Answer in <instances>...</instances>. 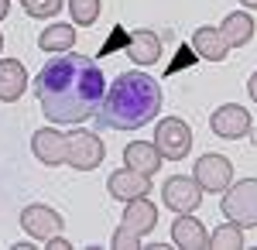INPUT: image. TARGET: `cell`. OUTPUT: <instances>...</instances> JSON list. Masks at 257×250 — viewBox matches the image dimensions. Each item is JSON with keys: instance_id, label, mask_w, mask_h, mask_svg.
<instances>
[{"instance_id": "2", "label": "cell", "mask_w": 257, "mask_h": 250, "mask_svg": "<svg viewBox=\"0 0 257 250\" xmlns=\"http://www.w3.org/2000/svg\"><path fill=\"white\" fill-rule=\"evenodd\" d=\"M161 110V86L141 69H131L113 79V86L103 93L96 106V123L110 131H138L151 123Z\"/></svg>"}, {"instance_id": "17", "label": "cell", "mask_w": 257, "mask_h": 250, "mask_svg": "<svg viewBox=\"0 0 257 250\" xmlns=\"http://www.w3.org/2000/svg\"><path fill=\"white\" fill-rule=\"evenodd\" d=\"M254 18L247 14V11H237V14H226L223 18V28H219V35L226 41V48H240V45H247V41L254 38Z\"/></svg>"}, {"instance_id": "4", "label": "cell", "mask_w": 257, "mask_h": 250, "mask_svg": "<svg viewBox=\"0 0 257 250\" xmlns=\"http://www.w3.org/2000/svg\"><path fill=\"white\" fill-rule=\"evenodd\" d=\"M223 216L237 226H257V178H243V182H230L223 189Z\"/></svg>"}, {"instance_id": "19", "label": "cell", "mask_w": 257, "mask_h": 250, "mask_svg": "<svg viewBox=\"0 0 257 250\" xmlns=\"http://www.w3.org/2000/svg\"><path fill=\"white\" fill-rule=\"evenodd\" d=\"M41 52H52V55H59V52H69L72 45H76V28L72 24H62V21H55V24H48L45 31H41Z\"/></svg>"}, {"instance_id": "5", "label": "cell", "mask_w": 257, "mask_h": 250, "mask_svg": "<svg viewBox=\"0 0 257 250\" xmlns=\"http://www.w3.org/2000/svg\"><path fill=\"white\" fill-rule=\"evenodd\" d=\"M103 141L93 131H69L65 134V165H72L76 172H93L103 161Z\"/></svg>"}, {"instance_id": "8", "label": "cell", "mask_w": 257, "mask_h": 250, "mask_svg": "<svg viewBox=\"0 0 257 250\" xmlns=\"http://www.w3.org/2000/svg\"><path fill=\"white\" fill-rule=\"evenodd\" d=\"M199 182V189L202 192H223L230 182H233V165H230V158H223V154H202L196 161V175H192Z\"/></svg>"}, {"instance_id": "25", "label": "cell", "mask_w": 257, "mask_h": 250, "mask_svg": "<svg viewBox=\"0 0 257 250\" xmlns=\"http://www.w3.org/2000/svg\"><path fill=\"white\" fill-rule=\"evenodd\" d=\"M243 7H250V11H257V0H240Z\"/></svg>"}, {"instance_id": "18", "label": "cell", "mask_w": 257, "mask_h": 250, "mask_svg": "<svg viewBox=\"0 0 257 250\" xmlns=\"http://www.w3.org/2000/svg\"><path fill=\"white\" fill-rule=\"evenodd\" d=\"M192 48H196V55H202L206 62H223L226 58V41L219 35V28H196V35H192Z\"/></svg>"}, {"instance_id": "9", "label": "cell", "mask_w": 257, "mask_h": 250, "mask_svg": "<svg viewBox=\"0 0 257 250\" xmlns=\"http://www.w3.org/2000/svg\"><path fill=\"white\" fill-rule=\"evenodd\" d=\"M62 223L65 219H62L59 212L52 209V206H41V202H31V206L21 209V226H24V233L31 240H48V236L62 233Z\"/></svg>"}, {"instance_id": "12", "label": "cell", "mask_w": 257, "mask_h": 250, "mask_svg": "<svg viewBox=\"0 0 257 250\" xmlns=\"http://www.w3.org/2000/svg\"><path fill=\"white\" fill-rule=\"evenodd\" d=\"M106 189H110V195H113V199L131 202V199H138V195H148V192H151V175H141V172H134V168H120V172L110 175Z\"/></svg>"}, {"instance_id": "24", "label": "cell", "mask_w": 257, "mask_h": 250, "mask_svg": "<svg viewBox=\"0 0 257 250\" xmlns=\"http://www.w3.org/2000/svg\"><path fill=\"white\" fill-rule=\"evenodd\" d=\"M7 11H11V0H0V21L7 18Z\"/></svg>"}, {"instance_id": "15", "label": "cell", "mask_w": 257, "mask_h": 250, "mask_svg": "<svg viewBox=\"0 0 257 250\" xmlns=\"http://www.w3.org/2000/svg\"><path fill=\"white\" fill-rule=\"evenodd\" d=\"M161 161H165V158L158 154V148H155L151 141H134V144L123 148V165L134 168V172H141V175H155L161 168Z\"/></svg>"}, {"instance_id": "26", "label": "cell", "mask_w": 257, "mask_h": 250, "mask_svg": "<svg viewBox=\"0 0 257 250\" xmlns=\"http://www.w3.org/2000/svg\"><path fill=\"white\" fill-rule=\"evenodd\" d=\"M0 52H4V35H0Z\"/></svg>"}, {"instance_id": "13", "label": "cell", "mask_w": 257, "mask_h": 250, "mask_svg": "<svg viewBox=\"0 0 257 250\" xmlns=\"http://www.w3.org/2000/svg\"><path fill=\"white\" fill-rule=\"evenodd\" d=\"M172 240L182 250H202L209 247V233L202 226V219H196L192 212H178V219L172 223Z\"/></svg>"}, {"instance_id": "22", "label": "cell", "mask_w": 257, "mask_h": 250, "mask_svg": "<svg viewBox=\"0 0 257 250\" xmlns=\"http://www.w3.org/2000/svg\"><path fill=\"white\" fill-rule=\"evenodd\" d=\"M65 4V0H24V11L31 14V18H55L59 14V7Z\"/></svg>"}, {"instance_id": "7", "label": "cell", "mask_w": 257, "mask_h": 250, "mask_svg": "<svg viewBox=\"0 0 257 250\" xmlns=\"http://www.w3.org/2000/svg\"><path fill=\"white\" fill-rule=\"evenodd\" d=\"M161 202L172 212H196L199 202H202V189L189 175H172L165 182V189H161Z\"/></svg>"}, {"instance_id": "21", "label": "cell", "mask_w": 257, "mask_h": 250, "mask_svg": "<svg viewBox=\"0 0 257 250\" xmlns=\"http://www.w3.org/2000/svg\"><path fill=\"white\" fill-rule=\"evenodd\" d=\"M69 11H72V21L76 24H93L99 18V0H69Z\"/></svg>"}, {"instance_id": "11", "label": "cell", "mask_w": 257, "mask_h": 250, "mask_svg": "<svg viewBox=\"0 0 257 250\" xmlns=\"http://www.w3.org/2000/svg\"><path fill=\"white\" fill-rule=\"evenodd\" d=\"M31 151L48 168L65 165V134H62L59 127H41V131L31 134Z\"/></svg>"}, {"instance_id": "10", "label": "cell", "mask_w": 257, "mask_h": 250, "mask_svg": "<svg viewBox=\"0 0 257 250\" xmlns=\"http://www.w3.org/2000/svg\"><path fill=\"white\" fill-rule=\"evenodd\" d=\"M209 127H213V134H216V137L240 141V137L250 134V113H247L240 103H226V106L213 110V116H209Z\"/></svg>"}, {"instance_id": "6", "label": "cell", "mask_w": 257, "mask_h": 250, "mask_svg": "<svg viewBox=\"0 0 257 250\" xmlns=\"http://www.w3.org/2000/svg\"><path fill=\"white\" fill-rule=\"evenodd\" d=\"M158 154L165 161H182L185 154L192 151V131H189V123L185 120H178V116H168V120H161L158 131H155V141H151Z\"/></svg>"}, {"instance_id": "23", "label": "cell", "mask_w": 257, "mask_h": 250, "mask_svg": "<svg viewBox=\"0 0 257 250\" xmlns=\"http://www.w3.org/2000/svg\"><path fill=\"white\" fill-rule=\"evenodd\" d=\"M247 93H250V99H254V103H257V72H254V76H250V82H247Z\"/></svg>"}, {"instance_id": "1", "label": "cell", "mask_w": 257, "mask_h": 250, "mask_svg": "<svg viewBox=\"0 0 257 250\" xmlns=\"http://www.w3.org/2000/svg\"><path fill=\"white\" fill-rule=\"evenodd\" d=\"M103 93H106V79L99 65L89 55H72V48L48 58L45 69L35 76V96L41 103V113L55 127L89 120Z\"/></svg>"}, {"instance_id": "16", "label": "cell", "mask_w": 257, "mask_h": 250, "mask_svg": "<svg viewBox=\"0 0 257 250\" xmlns=\"http://www.w3.org/2000/svg\"><path fill=\"white\" fill-rule=\"evenodd\" d=\"M127 55L138 65H155L161 58V38L155 31H134V35H127Z\"/></svg>"}, {"instance_id": "14", "label": "cell", "mask_w": 257, "mask_h": 250, "mask_svg": "<svg viewBox=\"0 0 257 250\" xmlns=\"http://www.w3.org/2000/svg\"><path fill=\"white\" fill-rule=\"evenodd\" d=\"M24 89H28V69L18 58H0V99L14 103L24 96Z\"/></svg>"}, {"instance_id": "20", "label": "cell", "mask_w": 257, "mask_h": 250, "mask_svg": "<svg viewBox=\"0 0 257 250\" xmlns=\"http://www.w3.org/2000/svg\"><path fill=\"white\" fill-rule=\"evenodd\" d=\"M209 247L216 250H240L243 247V226H237V223H223L216 233H209Z\"/></svg>"}, {"instance_id": "3", "label": "cell", "mask_w": 257, "mask_h": 250, "mask_svg": "<svg viewBox=\"0 0 257 250\" xmlns=\"http://www.w3.org/2000/svg\"><path fill=\"white\" fill-rule=\"evenodd\" d=\"M155 223H158V209H155V202H151L148 195L131 199L127 209H123V219H120L117 233H113V247H120V250L141 247V236H148V233L155 230Z\"/></svg>"}]
</instances>
